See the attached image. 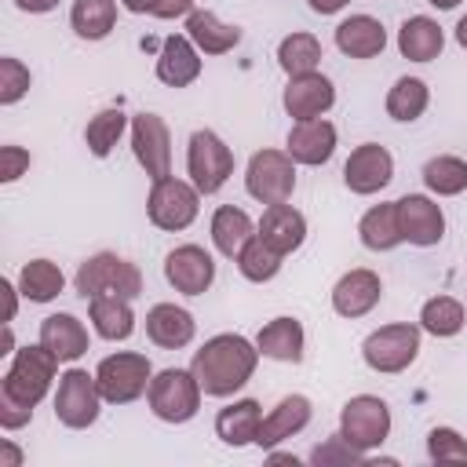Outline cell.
<instances>
[{"label": "cell", "instance_id": "obj_41", "mask_svg": "<svg viewBox=\"0 0 467 467\" xmlns=\"http://www.w3.org/2000/svg\"><path fill=\"white\" fill-rule=\"evenodd\" d=\"M427 456L434 463L467 460V438L456 427H431V434H427Z\"/></svg>", "mask_w": 467, "mask_h": 467}, {"label": "cell", "instance_id": "obj_7", "mask_svg": "<svg viewBox=\"0 0 467 467\" xmlns=\"http://www.w3.org/2000/svg\"><path fill=\"white\" fill-rule=\"evenodd\" d=\"M201 197L204 193L190 179H175V175L153 179L150 197H146V219L164 234H179L197 219Z\"/></svg>", "mask_w": 467, "mask_h": 467}, {"label": "cell", "instance_id": "obj_38", "mask_svg": "<svg viewBox=\"0 0 467 467\" xmlns=\"http://www.w3.org/2000/svg\"><path fill=\"white\" fill-rule=\"evenodd\" d=\"M128 128H131V120H128L124 109H117V106L99 109V113L88 120V128H84V142H88V150H91L95 157H109L113 146L120 142V135H124Z\"/></svg>", "mask_w": 467, "mask_h": 467}, {"label": "cell", "instance_id": "obj_37", "mask_svg": "<svg viewBox=\"0 0 467 467\" xmlns=\"http://www.w3.org/2000/svg\"><path fill=\"white\" fill-rule=\"evenodd\" d=\"M277 66L288 73V77H299V73H314L321 66V40L314 33H288L281 36L277 44Z\"/></svg>", "mask_w": 467, "mask_h": 467}, {"label": "cell", "instance_id": "obj_2", "mask_svg": "<svg viewBox=\"0 0 467 467\" xmlns=\"http://www.w3.org/2000/svg\"><path fill=\"white\" fill-rule=\"evenodd\" d=\"M55 376H58V358L40 339L26 343L11 354V361L0 376V398L18 401L26 409H36L47 398V390L55 387Z\"/></svg>", "mask_w": 467, "mask_h": 467}, {"label": "cell", "instance_id": "obj_48", "mask_svg": "<svg viewBox=\"0 0 467 467\" xmlns=\"http://www.w3.org/2000/svg\"><path fill=\"white\" fill-rule=\"evenodd\" d=\"M347 4H350V0H306V7H310L314 15H339Z\"/></svg>", "mask_w": 467, "mask_h": 467}, {"label": "cell", "instance_id": "obj_35", "mask_svg": "<svg viewBox=\"0 0 467 467\" xmlns=\"http://www.w3.org/2000/svg\"><path fill=\"white\" fill-rule=\"evenodd\" d=\"M69 29L80 40H106L117 29V0H73Z\"/></svg>", "mask_w": 467, "mask_h": 467}, {"label": "cell", "instance_id": "obj_50", "mask_svg": "<svg viewBox=\"0 0 467 467\" xmlns=\"http://www.w3.org/2000/svg\"><path fill=\"white\" fill-rule=\"evenodd\" d=\"M452 36H456V44H460V47L467 51V15H463V18L456 22V29H452Z\"/></svg>", "mask_w": 467, "mask_h": 467}, {"label": "cell", "instance_id": "obj_52", "mask_svg": "<svg viewBox=\"0 0 467 467\" xmlns=\"http://www.w3.org/2000/svg\"><path fill=\"white\" fill-rule=\"evenodd\" d=\"M431 7H438V11H452V7H460L463 0H427Z\"/></svg>", "mask_w": 467, "mask_h": 467}, {"label": "cell", "instance_id": "obj_28", "mask_svg": "<svg viewBox=\"0 0 467 467\" xmlns=\"http://www.w3.org/2000/svg\"><path fill=\"white\" fill-rule=\"evenodd\" d=\"M208 234H212V244H215L219 255L237 259L241 248L255 237V223H252V215H248L244 208H237V204H219V208L212 212Z\"/></svg>", "mask_w": 467, "mask_h": 467}, {"label": "cell", "instance_id": "obj_45", "mask_svg": "<svg viewBox=\"0 0 467 467\" xmlns=\"http://www.w3.org/2000/svg\"><path fill=\"white\" fill-rule=\"evenodd\" d=\"M190 11H193V0H157L153 4V18H164V22L186 18Z\"/></svg>", "mask_w": 467, "mask_h": 467}, {"label": "cell", "instance_id": "obj_3", "mask_svg": "<svg viewBox=\"0 0 467 467\" xmlns=\"http://www.w3.org/2000/svg\"><path fill=\"white\" fill-rule=\"evenodd\" d=\"M73 288L77 296L84 299H95V296H124V299H139L142 296V270L117 255V252H95L88 255L77 274H73Z\"/></svg>", "mask_w": 467, "mask_h": 467}, {"label": "cell", "instance_id": "obj_13", "mask_svg": "<svg viewBox=\"0 0 467 467\" xmlns=\"http://www.w3.org/2000/svg\"><path fill=\"white\" fill-rule=\"evenodd\" d=\"M394 179V157L387 146L379 142H361L350 150L347 164H343V186L358 197H372L383 186H390Z\"/></svg>", "mask_w": 467, "mask_h": 467}, {"label": "cell", "instance_id": "obj_16", "mask_svg": "<svg viewBox=\"0 0 467 467\" xmlns=\"http://www.w3.org/2000/svg\"><path fill=\"white\" fill-rule=\"evenodd\" d=\"M281 106L292 120H314V117H325L332 106H336V84L314 69V73H299V77H288L285 91H281Z\"/></svg>", "mask_w": 467, "mask_h": 467}, {"label": "cell", "instance_id": "obj_19", "mask_svg": "<svg viewBox=\"0 0 467 467\" xmlns=\"http://www.w3.org/2000/svg\"><path fill=\"white\" fill-rule=\"evenodd\" d=\"M255 237L266 241L274 252L292 255V252H299L303 241H306V215H303L299 208H292L288 201L266 204L263 215H259V223H255Z\"/></svg>", "mask_w": 467, "mask_h": 467}, {"label": "cell", "instance_id": "obj_18", "mask_svg": "<svg viewBox=\"0 0 467 467\" xmlns=\"http://www.w3.org/2000/svg\"><path fill=\"white\" fill-rule=\"evenodd\" d=\"M379 299H383V281L368 266H354L332 285V310L347 321L372 314L379 306Z\"/></svg>", "mask_w": 467, "mask_h": 467}, {"label": "cell", "instance_id": "obj_21", "mask_svg": "<svg viewBox=\"0 0 467 467\" xmlns=\"http://www.w3.org/2000/svg\"><path fill=\"white\" fill-rule=\"evenodd\" d=\"M201 51L186 33H171L161 40V55H157V80L168 88H190L201 77Z\"/></svg>", "mask_w": 467, "mask_h": 467}, {"label": "cell", "instance_id": "obj_47", "mask_svg": "<svg viewBox=\"0 0 467 467\" xmlns=\"http://www.w3.org/2000/svg\"><path fill=\"white\" fill-rule=\"evenodd\" d=\"M15 7L26 11V15H47V11L58 7V0H15Z\"/></svg>", "mask_w": 467, "mask_h": 467}, {"label": "cell", "instance_id": "obj_9", "mask_svg": "<svg viewBox=\"0 0 467 467\" xmlns=\"http://www.w3.org/2000/svg\"><path fill=\"white\" fill-rule=\"evenodd\" d=\"M102 412V390L95 372L88 368H66L55 387V420L69 431H88Z\"/></svg>", "mask_w": 467, "mask_h": 467}, {"label": "cell", "instance_id": "obj_10", "mask_svg": "<svg viewBox=\"0 0 467 467\" xmlns=\"http://www.w3.org/2000/svg\"><path fill=\"white\" fill-rule=\"evenodd\" d=\"M339 434L358 452H372L390 438V405L379 394H354L339 409Z\"/></svg>", "mask_w": 467, "mask_h": 467}, {"label": "cell", "instance_id": "obj_44", "mask_svg": "<svg viewBox=\"0 0 467 467\" xmlns=\"http://www.w3.org/2000/svg\"><path fill=\"white\" fill-rule=\"evenodd\" d=\"M29 420H33V409L0 398V427H4V431H18V427H26Z\"/></svg>", "mask_w": 467, "mask_h": 467}, {"label": "cell", "instance_id": "obj_42", "mask_svg": "<svg viewBox=\"0 0 467 467\" xmlns=\"http://www.w3.org/2000/svg\"><path fill=\"white\" fill-rule=\"evenodd\" d=\"M365 460H368V456H365V452H358L354 445H347L339 431L310 452V463H314V467H328V463H365Z\"/></svg>", "mask_w": 467, "mask_h": 467}, {"label": "cell", "instance_id": "obj_12", "mask_svg": "<svg viewBox=\"0 0 467 467\" xmlns=\"http://www.w3.org/2000/svg\"><path fill=\"white\" fill-rule=\"evenodd\" d=\"M131 153H135L139 168L150 175V182L171 175V131H168L164 117H157V113L131 117Z\"/></svg>", "mask_w": 467, "mask_h": 467}, {"label": "cell", "instance_id": "obj_11", "mask_svg": "<svg viewBox=\"0 0 467 467\" xmlns=\"http://www.w3.org/2000/svg\"><path fill=\"white\" fill-rule=\"evenodd\" d=\"M244 190L259 204H281L296 193V161L288 150H255L244 168Z\"/></svg>", "mask_w": 467, "mask_h": 467}, {"label": "cell", "instance_id": "obj_30", "mask_svg": "<svg viewBox=\"0 0 467 467\" xmlns=\"http://www.w3.org/2000/svg\"><path fill=\"white\" fill-rule=\"evenodd\" d=\"M88 321H91L95 336H102L109 343H124L135 332L131 299H124V296H95V299H88Z\"/></svg>", "mask_w": 467, "mask_h": 467}, {"label": "cell", "instance_id": "obj_17", "mask_svg": "<svg viewBox=\"0 0 467 467\" xmlns=\"http://www.w3.org/2000/svg\"><path fill=\"white\" fill-rule=\"evenodd\" d=\"M336 142H339V131L332 120L325 117H314V120H292L288 128V139H285V150L296 164L303 168H321L332 161L336 153Z\"/></svg>", "mask_w": 467, "mask_h": 467}, {"label": "cell", "instance_id": "obj_23", "mask_svg": "<svg viewBox=\"0 0 467 467\" xmlns=\"http://www.w3.org/2000/svg\"><path fill=\"white\" fill-rule=\"evenodd\" d=\"M255 347L263 358L270 361H281V365H299L303 354H306V332H303V321L299 317H274L266 321L259 332H255Z\"/></svg>", "mask_w": 467, "mask_h": 467}, {"label": "cell", "instance_id": "obj_39", "mask_svg": "<svg viewBox=\"0 0 467 467\" xmlns=\"http://www.w3.org/2000/svg\"><path fill=\"white\" fill-rule=\"evenodd\" d=\"M234 263H237V270H241V277H244V281H252V285H266V281H274V277L281 274L285 255H281V252H274L266 241L252 237V241L241 248V255H237Z\"/></svg>", "mask_w": 467, "mask_h": 467}, {"label": "cell", "instance_id": "obj_51", "mask_svg": "<svg viewBox=\"0 0 467 467\" xmlns=\"http://www.w3.org/2000/svg\"><path fill=\"white\" fill-rule=\"evenodd\" d=\"M270 460H274V463H292V467L299 463V460H296L292 452H274V449H270Z\"/></svg>", "mask_w": 467, "mask_h": 467}, {"label": "cell", "instance_id": "obj_26", "mask_svg": "<svg viewBox=\"0 0 467 467\" xmlns=\"http://www.w3.org/2000/svg\"><path fill=\"white\" fill-rule=\"evenodd\" d=\"M259 423H263V405H259L255 398H241V401H230L226 409H219V416H215V434H219L223 445L244 449V445H255Z\"/></svg>", "mask_w": 467, "mask_h": 467}, {"label": "cell", "instance_id": "obj_40", "mask_svg": "<svg viewBox=\"0 0 467 467\" xmlns=\"http://www.w3.org/2000/svg\"><path fill=\"white\" fill-rule=\"evenodd\" d=\"M33 77H29V66L15 55H4L0 58V106H15L26 99Z\"/></svg>", "mask_w": 467, "mask_h": 467}, {"label": "cell", "instance_id": "obj_24", "mask_svg": "<svg viewBox=\"0 0 467 467\" xmlns=\"http://www.w3.org/2000/svg\"><path fill=\"white\" fill-rule=\"evenodd\" d=\"M40 343L58 358V365H73L88 354L91 336L77 314H47L40 321Z\"/></svg>", "mask_w": 467, "mask_h": 467}, {"label": "cell", "instance_id": "obj_15", "mask_svg": "<svg viewBox=\"0 0 467 467\" xmlns=\"http://www.w3.org/2000/svg\"><path fill=\"white\" fill-rule=\"evenodd\" d=\"M164 281L182 296H204L215 281V259L201 244H175L164 255Z\"/></svg>", "mask_w": 467, "mask_h": 467}, {"label": "cell", "instance_id": "obj_5", "mask_svg": "<svg viewBox=\"0 0 467 467\" xmlns=\"http://www.w3.org/2000/svg\"><path fill=\"white\" fill-rule=\"evenodd\" d=\"M201 383L193 376V368H161L150 379L146 390V405L161 423H190L201 409Z\"/></svg>", "mask_w": 467, "mask_h": 467}, {"label": "cell", "instance_id": "obj_14", "mask_svg": "<svg viewBox=\"0 0 467 467\" xmlns=\"http://www.w3.org/2000/svg\"><path fill=\"white\" fill-rule=\"evenodd\" d=\"M398 204V226H401V241H409L412 248H434L445 237V212L434 197L427 193H405L394 201Z\"/></svg>", "mask_w": 467, "mask_h": 467}, {"label": "cell", "instance_id": "obj_32", "mask_svg": "<svg viewBox=\"0 0 467 467\" xmlns=\"http://www.w3.org/2000/svg\"><path fill=\"white\" fill-rule=\"evenodd\" d=\"M383 106H387V117H390V120L412 124V120H420V117L427 113V106H431V88H427V80H420V77H398V80L390 84Z\"/></svg>", "mask_w": 467, "mask_h": 467}, {"label": "cell", "instance_id": "obj_6", "mask_svg": "<svg viewBox=\"0 0 467 467\" xmlns=\"http://www.w3.org/2000/svg\"><path fill=\"white\" fill-rule=\"evenodd\" d=\"M95 379H99V390H102L106 405H131L150 390L153 365L139 350H117V354H106L95 365Z\"/></svg>", "mask_w": 467, "mask_h": 467}, {"label": "cell", "instance_id": "obj_49", "mask_svg": "<svg viewBox=\"0 0 467 467\" xmlns=\"http://www.w3.org/2000/svg\"><path fill=\"white\" fill-rule=\"evenodd\" d=\"M153 4L157 0H120V7L131 11V15H153Z\"/></svg>", "mask_w": 467, "mask_h": 467}, {"label": "cell", "instance_id": "obj_8", "mask_svg": "<svg viewBox=\"0 0 467 467\" xmlns=\"http://www.w3.org/2000/svg\"><path fill=\"white\" fill-rule=\"evenodd\" d=\"M186 175L190 182L208 197V193H219L230 175H234V150L223 142V135H215L212 128H197L190 135V146H186Z\"/></svg>", "mask_w": 467, "mask_h": 467}, {"label": "cell", "instance_id": "obj_20", "mask_svg": "<svg viewBox=\"0 0 467 467\" xmlns=\"http://www.w3.org/2000/svg\"><path fill=\"white\" fill-rule=\"evenodd\" d=\"M310 416H314V405H310L306 394H285V398L263 416L255 445H259V449H274V445L296 438L299 431H306Z\"/></svg>", "mask_w": 467, "mask_h": 467}, {"label": "cell", "instance_id": "obj_34", "mask_svg": "<svg viewBox=\"0 0 467 467\" xmlns=\"http://www.w3.org/2000/svg\"><path fill=\"white\" fill-rule=\"evenodd\" d=\"M463 321H467V310L456 296H431L423 306H420V317L416 325L434 336V339H452L463 332Z\"/></svg>", "mask_w": 467, "mask_h": 467}, {"label": "cell", "instance_id": "obj_1", "mask_svg": "<svg viewBox=\"0 0 467 467\" xmlns=\"http://www.w3.org/2000/svg\"><path fill=\"white\" fill-rule=\"evenodd\" d=\"M259 358L263 354H259L255 339H248L241 332H219L193 350L190 368H193L204 398H230L255 376Z\"/></svg>", "mask_w": 467, "mask_h": 467}, {"label": "cell", "instance_id": "obj_36", "mask_svg": "<svg viewBox=\"0 0 467 467\" xmlns=\"http://www.w3.org/2000/svg\"><path fill=\"white\" fill-rule=\"evenodd\" d=\"M423 186L434 197H460L467 190V161L456 153H438L423 164Z\"/></svg>", "mask_w": 467, "mask_h": 467}, {"label": "cell", "instance_id": "obj_46", "mask_svg": "<svg viewBox=\"0 0 467 467\" xmlns=\"http://www.w3.org/2000/svg\"><path fill=\"white\" fill-rule=\"evenodd\" d=\"M22 460H26L22 449H18L11 438H4V441H0V467H22Z\"/></svg>", "mask_w": 467, "mask_h": 467}, {"label": "cell", "instance_id": "obj_29", "mask_svg": "<svg viewBox=\"0 0 467 467\" xmlns=\"http://www.w3.org/2000/svg\"><path fill=\"white\" fill-rule=\"evenodd\" d=\"M445 47V29L431 15H409L398 29V51L409 62H434Z\"/></svg>", "mask_w": 467, "mask_h": 467}, {"label": "cell", "instance_id": "obj_25", "mask_svg": "<svg viewBox=\"0 0 467 467\" xmlns=\"http://www.w3.org/2000/svg\"><path fill=\"white\" fill-rule=\"evenodd\" d=\"M336 47L347 58H376L387 47V29L372 15H350L336 26Z\"/></svg>", "mask_w": 467, "mask_h": 467}, {"label": "cell", "instance_id": "obj_33", "mask_svg": "<svg viewBox=\"0 0 467 467\" xmlns=\"http://www.w3.org/2000/svg\"><path fill=\"white\" fill-rule=\"evenodd\" d=\"M62 288H66V274H62L58 263H51V259H29V263H22V270H18V292L29 303H51V299L62 296Z\"/></svg>", "mask_w": 467, "mask_h": 467}, {"label": "cell", "instance_id": "obj_22", "mask_svg": "<svg viewBox=\"0 0 467 467\" xmlns=\"http://www.w3.org/2000/svg\"><path fill=\"white\" fill-rule=\"evenodd\" d=\"M146 336L153 347L161 350H182L193 343L197 336V321L186 306H175V303H153L146 310Z\"/></svg>", "mask_w": 467, "mask_h": 467}, {"label": "cell", "instance_id": "obj_27", "mask_svg": "<svg viewBox=\"0 0 467 467\" xmlns=\"http://www.w3.org/2000/svg\"><path fill=\"white\" fill-rule=\"evenodd\" d=\"M186 36L197 44L201 55H226V51H234L241 44V29L230 26V22H223L208 7H193L186 15Z\"/></svg>", "mask_w": 467, "mask_h": 467}, {"label": "cell", "instance_id": "obj_31", "mask_svg": "<svg viewBox=\"0 0 467 467\" xmlns=\"http://www.w3.org/2000/svg\"><path fill=\"white\" fill-rule=\"evenodd\" d=\"M358 237L368 252H394L401 241V226H398V204L394 201H383V204H372L361 223H358Z\"/></svg>", "mask_w": 467, "mask_h": 467}, {"label": "cell", "instance_id": "obj_43", "mask_svg": "<svg viewBox=\"0 0 467 467\" xmlns=\"http://www.w3.org/2000/svg\"><path fill=\"white\" fill-rule=\"evenodd\" d=\"M26 171H29V150L7 142L0 150V182H18Z\"/></svg>", "mask_w": 467, "mask_h": 467}, {"label": "cell", "instance_id": "obj_4", "mask_svg": "<svg viewBox=\"0 0 467 467\" xmlns=\"http://www.w3.org/2000/svg\"><path fill=\"white\" fill-rule=\"evenodd\" d=\"M420 343H423V328L412 325V321L379 325V328H372L365 336L361 361L379 376H398L420 358Z\"/></svg>", "mask_w": 467, "mask_h": 467}]
</instances>
